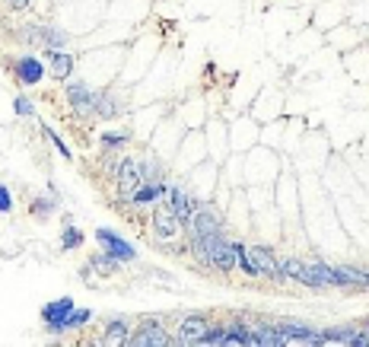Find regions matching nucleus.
<instances>
[{
	"label": "nucleus",
	"instance_id": "20",
	"mask_svg": "<svg viewBox=\"0 0 369 347\" xmlns=\"http://www.w3.org/2000/svg\"><path fill=\"white\" fill-rule=\"evenodd\" d=\"M51 210H58V192H54V185H48V198H36V201H32V214H36L38 220H48Z\"/></svg>",
	"mask_w": 369,
	"mask_h": 347
},
{
	"label": "nucleus",
	"instance_id": "21",
	"mask_svg": "<svg viewBox=\"0 0 369 347\" xmlns=\"http://www.w3.org/2000/svg\"><path fill=\"white\" fill-rule=\"evenodd\" d=\"M322 344H357V331L353 328H328L322 331Z\"/></svg>",
	"mask_w": 369,
	"mask_h": 347
},
{
	"label": "nucleus",
	"instance_id": "22",
	"mask_svg": "<svg viewBox=\"0 0 369 347\" xmlns=\"http://www.w3.org/2000/svg\"><path fill=\"white\" fill-rule=\"evenodd\" d=\"M95 115L99 118H115L118 115V102H115V96H108V90L95 96Z\"/></svg>",
	"mask_w": 369,
	"mask_h": 347
},
{
	"label": "nucleus",
	"instance_id": "8",
	"mask_svg": "<svg viewBox=\"0 0 369 347\" xmlns=\"http://www.w3.org/2000/svg\"><path fill=\"white\" fill-rule=\"evenodd\" d=\"M274 325L284 331L286 338H290V344L293 341H299V344H322V331H312L309 325L296 322V318H280V322H274Z\"/></svg>",
	"mask_w": 369,
	"mask_h": 347
},
{
	"label": "nucleus",
	"instance_id": "25",
	"mask_svg": "<svg viewBox=\"0 0 369 347\" xmlns=\"http://www.w3.org/2000/svg\"><path fill=\"white\" fill-rule=\"evenodd\" d=\"M86 322H93V309H77V306H73L71 316H67V322H64V328H67V331L83 328Z\"/></svg>",
	"mask_w": 369,
	"mask_h": 347
},
{
	"label": "nucleus",
	"instance_id": "13",
	"mask_svg": "<svg viewBox=\"0 0 369 347\" xmlns=\"http://www.w3.org/2000/svg\"><path fill=\"white\" fill-rule=\"evenodd\" d=\"M95 96L99 93H93L86 83H67V102H71V108L77 115H86L95 108Z\"/></svg>",
	"mask_w": 369,
	"mask_h": 347
},
{
	"label": "nucleus",
	"instance_id": "7",
	"mask_svg": "<svg viewBox=\"0 0 369 347\" xmlns=\"http://www.w3.org/2000/svg\"><path fill=\"white\" fill-rule=\"evenodd\" d=\"M95 242H99V246H102V252H108V255H112V258H118V261H131V258L137 255L131 242H125L118 233H112V229H105V227H102V229H95Z\"/></svg>",
	"mask_w": 369,
	"mask_h": 347
},
{
	"label": "nucleus",
	"instance_id": "15",
	"mask_svg": "<svg viewBox=\"0 0 369 347\" xmlns=\"http://www.w3.org/2000/svg\"><path fill=\"white\" fill-rule=\"evenodd\" d=\"M128 338H131V328H128L125 318H112V322L105 325V331H102V344H108V347L128 344Z\"/></svg>",
	"mask_w": 369,
	"mask_h": 347
},
{
	"label": "nucleus",
	"instance_id": "19",
	"mask_svg": "<svg viewBox=\"0 0 369 347\" xmlns=\"http://www.w3.org/2000/svg\"><path fill=\"white\" fill-rule=\"evenodd\" d=\"M249 335H251V328L245 322H229V325H223V344H249Z\"/></svg>",
	"mask_w": 369,
	"mask_h": 347
},
{
	"label": "nucleus",
	"instance_id": "28",
	"mask_svg": "<svg viewBox=\"0 0 369 347\" xmlns=\"http://www.w3.org/2000/svg\"><path fill=\"white\" fill-rule=\"evenodd\" d=\"M45 134H48V140H51V144H54V147H58V153H61V156H64V160H71V147H67V144H64V140H61V134H58V131H54V128H51V125H45Z\"/></svg>",
	"mask_w": 369,
	"mask_h": 347
},
{
	"label": "nucleus",
	"instance_id": "24",
	"mask_svg": "<svg viewBox=\"0 0 369 347\" xmlns=\"http://www.w3.org/2000/svg\"><path fill=\"white\" fill-rule=\"evenodd\" d=\"M137 162H140L143 182H150V185H156V182H162V166L153 160V156H147V160H137Z\"/></svg>",
	"mask_w": 369,
	"mask_h": 347
},
{
	"label": "nucleus",
	"instance_id": "30",
	"mask_svg": "<svg viewBox=\"0 0 369 347\" xmlns=\"http://www.w3.org/2000/svg\"><path fill=\"white\" fill-rule=\"evenodd\" d=\"M13 214V192L6 185H0V217Z\"/></svg>",
	"mask_w": 369,
	"mask_h": 347
},
{
	"label": "nucleus",
	"instance_id": "18",
	"mask_svg": "<svg viewBox=\"0 0 369 347\" xmlns=\"http://www.w3.org/2000/svg\"><path fill=\"white\" fill-rule=\"evenodd\" d=\"M118 258H112L108 252H99V255H93L90 258V271L93 274H99V277H112L115 271H118Z\"/></svg>",
	"mask_w": 369,
	"mask_h": 347
},
{
	"label": "nucleus",
	"instance_id": "26",
	"mask_svg": "<svg viewBox=\"0 0 369 347\" xmlns=\"http://www.w3.org/2000/svg\"><path fill=\"white\" fill-rule=\"evenodd\" d=\"M128 140H131V134H125V131H112V134H102V147H105V150L125 147Z\"/></svg>",
	"mask_w": 369,
	"mask_h": 347
},
{
	"label": "nucleus",
	"instance_id": "10",
	"mask_svg": "<svg viewBox=\"0 0 369 347\" xmlns=\"http://www.w3.org/2000/svg\"><path fill=\"white\" fill-rule=\"evenodd\" d=\"M169 207H172V214L179 217V220L188 227L191 223V217H194V210H197V201L191 198L184 188H179V185H172L169 188Z\"/></svg>",
	"mask_w": 369,
	"mask_h": 347
},
{
	"label": "nucleus",
	"instance_id": "14",
	"mask_svg": "<svg viewBox=\"0 0 369 347\" xmlns=\"http://www.w3.org/2000/svg\"><path fill=\"white\" fill-rule=\"evenodd\" d=\"M249 344H258V347H286V344H290V338H286L284 331L277 328V325H258V328H251Z\"/></svg>",
	"mask_w": 369,
	"mask_h": 347
},
{
	"label": "nucleus",
	"instance_id": "27",
	"mask_svg": "<svg viewBox=\"0 0 369 347\" xmlns=\"http://www.w3.org/2000/svg\"><path fill=\"white\" fill-rule=\"evenodd\" d=\"M201 344H210V347H220V344H223V325H207V331H204Z\"/></svg>",
	"mask_w": 369,
	"mask_h": 347
},
{
	"label": "nucleus",
	"instance_id": "5",
	"mask_svg": "<svg viewBox=\"0 0 369 347\" xmlns=\"http://www.w3.org/2000/svg\"><path fill=\"white\" fill-rule=\"evenodd\" d=\"M128 344L131 347H166V344H172V338H169V331L162 328L156 318H147V322L128 338Z\"/></svg>",
	"mask_w": 369,
	"mask_h": 347
},
{
	"label": "nucleus",
	"instance_id": "11",
	"mask_svg": "<svg viewBox=\"0 0 369 347\" xmlns=\"http://www.w3.org/2000/svg\"><path fill=\"white\" fill-rule=\"evenodd\" d=\"M45 61H48V73H51L58 83L71 80V73H73V58H71L67 51H61V48H45Z\"/></svg>",
	"mask_w": 369,
	"mask_h": 347
},
{
	"label": "nucleus",
	"instance_id": "2",
	"mask_svg": "<svg viewBox=\"0 0 369 347\" xmlns=\"http://www.w3.org/2000/svg\"><path fill=\"white\" fill-rule=\"evenodd\" d=\"M140 185H143L140 162L131 160V156H125V160L118 162V198L121 201H134V195H137Z\"/></svg>",
	"mask_w": 369,
	"mask_h": 347
},
{
	"label": "nucleus",
	"instance_id": "12",
	"mask_svg": "<svg viewBox=\"0 0 369 347\" xmlns=\"http://www.w3.org/2000/svg\"><path fill=\"white\" fill-rule=\"evenodd\" d=\"M207 316H188L175 331V344H201L204 331H207Z\"/></svg>",
	"mask_w": 369,
	"mask_h": 347
},
{
	"label": "nucleus",
	"instance_id": "9",
	"mask_svg": "<svg viewBox=\"0 0 369 347\" xmlns=\"http://www.w3.org/2000/svg\"><path fill=\"white\" fill-rule=\"evenodd\" d=\"M249 252L251 264L258 268V277H271V281H277V255L271 252L268 246H245Z\"/></svg>",
	"mask_w": 369,
	"mask_h": 347
},
{
	"label": "nucleus",
	"instance_id": "17",
	"mask_svg": "<svg viewBox=\"0 0 369 347\" xmlns=\"http://www.w3.org/2000/svg\"><path fill=\"white\" fill-rule=\"evenodd\" d=\"M162 195H169V185H166V182H156V185L143 182V185L137 188V195H134L131 204H153V201H160Z\"/></svg>",
	"mask_w": 369,
	"mask_h": 347
},
{
	"label": "nucleus",
	"instance_id": "31",
	"mask_svg": "<svg viewBox=\"0 0 369 347\" xmlns=\"http://www.w3.org/2000/svg\"><path fill=\"white\" fill-rule=\"evenodd\" d=\"M6 4H10V10H26V6H29V0H6Z\"/></svg>",
	"mask_w": 369,
	"mask_h": 347
},
{
	"label": "nucleus",
	"instance_id": "16",
	"mask_svg": "<svg viewBox=\"0 0 369 347\" xmlns=\"http://www.w3.org/2000/svg\"><path fill=\"white\" fill-rule=\"evenodd\" d=\"M26 32H29V36H26L29 42H38V45H45V48H61V45L67 42L64 32H58V29H45V26H36V29L29 26Z\"/></svg>",
	"mask_w": 369,
	"mask_h": 347
},
{
	"label": "nucleus",
	"instance_id": "4",
	"mask_svg": "<svg viewBox=\"0 0 369 347\" xmlns=\"http://www.w3.org/2000/svg\"><path fill=\"white\" fill-rule=\"evenodd\" d=\"M184 229H188V239H194V236H210V233H217V229H223V220L210 204H197L194 217H191V223Z\"/></svg>",
	"mask_w": 369,
	"mask_h": 347
},
{
	"label": "nucleus",
	"instance_id": "3",
	"mask_svg": "<svg viewBox=\"0 0 369 347\" xmlns=\"http://www.w3.org/2000/svg\"><path fill=\"white\" fill-rule=\"evenodd\" d=\"M71 309H73V299L71 296H61V299H54V303H45L42 306V322H45V331L48 335H64V322H67V316H71Z\"/></svg>",
	"mask_w": 369,
	"mask_h": 347
},
{
	"label": "nucleus",
	"instance_id": "29",
	"mask_svg": "<svg viewBox=\"0 0 369 347\" xmlns=\"http://www.w3.org/2000/svg\"><path fill=\"white\" fill-rule=\"evenodd\" d=\"M13 108H16L19 118H29V115H36V105H32V102L26 99V96H16V99H13Z\"/></svg>",
	"mask_w": 369,
	"mask_h": 347
},
{
	"label": "nucleus",
	"instance_id": "23",
	"mask_svg": "<svg viewBox=\"0 0 369 347\" xmlns=\"http://www.w3.org/2000/svg\"><path fill=\"white\" fill-rule=\"evenodd\" d=\"M61 246H64V252H73L83 246V233H80L73 223H64V233H61Z\"/></svg>",
	"mask_w": 369,
	"mask_h": 347
},
{
	"label": "nucleus",
	"instance_id": "1",
	"mask_svg": "<svg viewBox=\"0 0 369 347\" xmlns=\"http://www.w3.org/2000/svg\"><path fill=\"white\" fill-rule=\"evenodd\" d=\"M153 233H156V246H162L166 252H179L184 239V223L172 214L169 204L153 210Z\"/></svg>",
	"mask_w": 369,
	"mask_h": 347
},
{
	"label": "nucleus",
	"instance_id": "6",
	"mask_svg": "<svg viewBox=\"0 0 369 347\" xmlns=\"http://www.w3.org/2000/svg\"><path fill=\"white\" fill-rule=\"evenodd\" d=\"M13 73H16L19 86H38L45 80V64L36 54H23V58L13 61Z\"/></svg>",
	"mask_w": 369,
	"mask_h": 347
}]
</instances>
